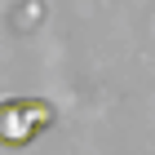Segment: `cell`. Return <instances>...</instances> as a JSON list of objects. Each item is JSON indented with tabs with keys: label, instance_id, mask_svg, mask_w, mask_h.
<instances>
[{
	"label": "cell",
	"instance_id": "1",
	"mask_svg": "<svg viewBox=\"0 0 155 155\" xmlns=\"http://www.w3.org/2000/svg\"><path fill=\"white\" fill-rule=\"evenodd\" d=\"M45 129H53V107L45 97H5L0 102V142L27 146Z\"/></svg>",
	"mask_w": 155,
	"mask_h": 155
}]
</instances>
